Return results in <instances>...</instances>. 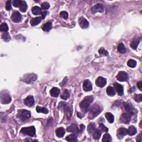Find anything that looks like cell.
I'll use <instances>...</instances> for the list:
<instances>
[{"label": "cell", "mask_w": 142, "mask_h": 142, "mask_svg": "<svg viewBox=\"0 0 142 142\" xmlns=\"http://www.w3.org/2000/svg\"><path fill=\"white\" fill-rule=\"evenodd\" d=\"M21 133H22L23 134L34 137L36 135V129L34 126L22 128L21 130Z\"/></svg>", "instance_id": "obj_4"}, {"label": "cell", "mask_w": 142, "mask_h": 142, "mask_svg": "<svg viewBox=\"0 0 142 142\" xmlns=\"http://www.w3.org/2000/svg\"><path fill=\"white\" fill-rule=\"evenodd\" d=\"M99 53L100 54V55L101 56H108V52L107 50H106L104 49V48H100V50H98Z\"/></svg>", "instance_id": "obj_40"}, {"label": "cell", "mask_w": 142, "mask_h": 142, "mask_svg": "<svg viewBox=\"0 0 142 142\" xmlns=\"http://www.w3.org/2000/svg\"><path fill=\"white\" fill-rule=\"evenodd\" d=\"M137 129H136V128L132 125L130 126L127 130L128 134H129L131 136L134 135L135 134L137 133Z\"/></svg>", "instance_id": "obj_22"}, {"label": "cell", "mask_w": 142, "mask_h": 142, "mask_svg": "<svg viewBox=\"0 0 142 142\" xmlns=\"http://www.w3.org/2000/svg\"><path fill=\"white\" fill-rule=\"evenodd\" d=\"M11 1H7L6 3V9L7 11H9L11 9Z\"/></svg>", "instance_id": "obj_45"}, {"label": "cell", "mask_w": 142, "mask_h": 142, "mask_svg": "<svg viewBox=\"0 0 142 142\" xmlns=\"http://www.w3.org/2000/svg\"><path fill=\"white\" fill-rule=\"evenodd\" d=\"M50 4L48 2H44L42 3L41 5L42 9H44V10H46V9H48L50 8Z\"/></svg>", "instance_id": "obj_43"}, {"label": "cell", "mask_w": 142, "mask_h": 142, "mask_svg": "<svg viewBox=\"0 0 142 142\" xmlns=\"http://www.w3.org/2000/svg\"><path fill=\"white\" fill-rule=\"evenodd\" d=\"M24 103L28 107H32L34 104V100L33 96H28L24 100Z\"/></svg>", "instance_id": "obj_16"}, {"label": "cell", "mask_w": 142, "mask_h": 142, "mask_svg": "<svg viewBox=\"0 0 142 142\" xmlns=\"http://www.w3.org/2000/svg\"><path fill=\"white\" fill-rule=\"evenodd\" d=\"M106 84L107 80L104 78L102 77H99L98 78H97L96 81V84L97 87L102 88V87H104Z\"/></svg>", "instance_id": "obj_12"}, {"label": "cell", "mask_w": 142, "mask_h": 142, "mask_svg": "<svg viewBox=\"0 0 142 142\" xmlns=\"http://www.w3.org/2000/svg\"><path fill=\"white\" fill-rule=\"evenodd\" d=\"M17 117L22 120H26L30 118L31 113L28 110L22 109L19 110L17 114Z\"/></svg>", "instance_id": "obj_5"}, {"label": "cell", "mask_w": 142, "mask_h": 142, "mask_svg": "<svg viewBox=\"0 0 142 142\" xmlns=\"http://www.w3.org/2000/svg\"><path fill=\"white\" fill-rule=\"evenodd\" d=\"M11 98L9 94L5 91H3L1 93V102L2 104H8L11 102Z\"/></svg>", "instance_id": "obj_6"}, {"label": "cell", "mask_w": 142, "mask_h": 142, "mask_svg": "<svg viewBox=\"0 0 142 142\" xmlns=\"http://www.w3.org/2000/svg\"><path fill=\"white\" fill-rule=\"evenodd\" d=\"M27 9V5L25 1H22L19 6V10L22 12H25Z\"/></svg>", "instance_id": "obj_30"}, {"label": "cell", "mask_w": 142, "mask_h": 142, "mask_svg": "<svg viewBox=\"0 0 142 142\" xmlns=\"http://www.w3.org/2000/svg\"><path fill=\"white\" fill-rule=\"evenodd\" d=\"M59 93H60L59 89L57 88V87H53V88H52L51 90L50 91V96L53 97H57Z\"/></svg>", "instance_id": "obj_21"}, {"label": "cell", "mask_w": 142, "mask_h": 142, "mask_svg": "<svg viewBox=\"0 0 142 142\" xmlns=\"http://www.w3.org/2000/svg\"><path fill=\"white\" fill-rule=\"evenodd\" d=\"M131 119V115L129 113H124L122 114L120 117V121L123 123L128 124L130 122V120Z\"/></svg>", "instance_id": "obj_11"}, {"label": "cell", "mask_w": 142, "mask_h": 142, "mask_svg": "<svg viewBox=\"0 0 142 142\" xmlns=\"http://www.w3.org/2000/svg\"><path fill=\"white\" fill-rule=\"evenodd\" d=\"M47 12H42L41 13V15H42L41 18H42V19L45 18V17L46 16V15H47Z\"/></svg>", "instance_id": "obj_49"}, {"label": "cell", "mask_w": 142, "mask_h": 142, "mask_svg": "<svg viewBox=\"0 0 142 142\" xmlns=\"http://www.w3.org/2000/svg\"><path fill=\"white\" fill-rule=\"evenodd\" d=\"M118 50L120 53H125L126 52V48L124 46V44L120 43L118 46Z\"/></svg>", "instance_id": "obj_33"}, {"label": "cell", "mask_w": 142, "mask_h": 142, "mask_svg": "<svg viewBox=\"0 0 142 142\" xmlns=\"http://www.w3.org/2000/svg\"><path fill=\"white\" fill-rule=\"evenodd\" d=\"M106 92L107 93V94L109 96L113 97L114 96L116 95V91L114 88H113L112 87H108L107 88Z\"/></svg>", "instance_id": "obj_26"}, {"label": "cell", "mask_w": 142, "mask_h": 142, "mask_svg": "<svg viewBox=\"0 0 142 142\" xmlns=\"http://www.w3.org/2000/svg\"><path fill=\"white\" fill-rule=\"evenodd\" d=\"M125 110L128 112V113H129L130 115H133V107H132V106L130 103H127L125 104Z\"/></svg>", "instance_id": "obj_32"}, {"label": "cell", "mask_w": 142, "mask_h": 142, "mask_svg": "<svg viewBox=\"0 0 142 142\" xmlns=\"http://www.w3.org/2000/svg\"><path fill=\"white\" fill-rule=\"evenodd\" d=\"M96 129V124L94 123H91L89 124L87 128V131L89 134H92V133L94 132V130Z\"/></svg>", "instance_id": "obj_31"}, {"label": "cell", "mask_w": 142, "mask_h": 142, "mask_svg": "<svg viewBox=\"0 0 142 142\" xmlns=\"http://www.w3.org/2000/svg\"><path fill=\"white\" fill-rule=\"evenodd\" d=\"M41 20H42V18L40 17H36V18H33L32 19H31V21L30 22L31 26H37V25H38L39 23L41 22Z\"/></svg>", "instance_id": "obj_24"}, {"label": "cell", "mask_w": 142, "mask_h": 142, "mask_svg": "<svg viewBox=\"0 0 142 142\" xmlns=\"http://www.w3.org/2000/svg\"><path fill=\"white\" fill-rule=\"evenodd\" d=\"M140 41H141V38L139 37H136L134 39H133L131 43V47L134 50L137 49Z\"/></svg>", "instance_id": "obj_19"}, {"label": "cell", "mask_w": 142, "mask_h": 142, "mask_svg": "<svg viewBox=\"0 0 142 142\" xmlns=\"http://www.w3.org/2000/svg\"><path fill=\"white\" fill-rule=\"evenodd\" d=\"M84 126L83 125V124H81V126H80V130H79V132L80 133H82L83 131V130L84 129Z\"/></svg>", "instance_id": "obj_50"}, {"label": "cell", "mask_w": 142, "mask_h": 142, "mask_svg": "<svg viewBox=\"0 0 142 142\" xmlns=\"http://www.w3.org/2000/svg\"><path fill=\"white\" fill-rule=\"evenodd\" d=\"M112 141V137L109 134H105L102 138L103 142H110Z\"/></svg>", "instance_id": "obj_35"}, {"label": "cell", "mask_w": 142, "mask_h": 142, "mask_svg": "<svg viewBox=\"0 0 142 142\" xmlns=\"http://www.w3.org/2000/svg\"><path fill=\"white\" fill-rule=\"evenodd\" d=\"M79 25L82 28H87L89 26V22L84 17H80L78 19Z\"/></svg>", "instance_id": "obj_15"}, {"label": "cell", "mask_w": 142, "mask_h": 142, "mask_svg": "<svg viewBox=\"0 0 142 142\" xmlns=\"http://www.w3.org/2000/svg\"><path fill=\"white\" fill-rule=\"evenodd\" d=\"M100 128L101 129V130L103 132H107L108 131V128H107L106 126H105L102 123H100Z\"/></svg>", "instance_id": "obj_46"}, {"label": "cell", "mask_w": 142, "mask_h": 142, "mask_svg": "<svg viewBox=\"0 0 142 142\" xmlns=\"http://www.w3.org/2000/svg\"><path fill=\"white\" fill-rule=\"evenodd\" d=\"M67 132H71V133L75 134L79 133V130L75 124H72L69 127L67 128Z\"/></svg>", "instance_id": "obj_18"}, {"label": "cell", "mask_w": 142, "mask_h": 142, "mask_svg": "<svg viewBox=\"0 0 142 142\" xmlns=\"http://www.w3.org/2000/svg\"><path fill=\"white\" fill-rule=\"evenodd\" d=\"M137 87L139 89L140 91H142V81H139L137 83Z\"/></svg>", "instance_id": "obj_47"}, {"label": "cell", "mask_w": 142, "mask_h": 142, "mask_svg": "<svg viewBox=\"0 0 142 142\" xmlns=\"http://www.w3.org/2000/svg\"><path fill=\"white\" fill-rule=\"evenodd\" d=\"M89 112V116L88 118L90 119H93L98 115L101 112V109L98 104H93L88 109Z\"/></svg>", "instance_id": "obj_2"}, {"label": "cell", "mask_w": 142, "mask_h": 142, "mask_svg": "<svg viewBox=\"0 0 142 142\" xmlns=\"http://www.w3.org/2000/svg\"><path fill=\"white\" fill-rule=\"evenodd\" d=\"M117 78L120 82H126L128 79V75L125 72L121 71L118 73Z\"/></svg>", "instance_id": "obj_10"}, {"label": "cell", "mask_w": 142, "mask_h": 142, "mask_svg": "<svg viewBox=\"0 0 142 142\" xmlns=\"http://www.w3.org/2000/svg\"><path fill=\"white\" fill-rule=\"evenodd\" d=\"M36 110L38 113H43L44 114H47L48 113V110L45 107H41L40 106H37Z\"/></svg>", "instance_id": "obj_34"}, {"label": "cell", "mask_w": 142, "mask_h": 142, "mask_svg": "<svg viewBox=\"0 0 142 142\" xmlns=\"http://www.w3.org/2000/svg\"><path fill=\"white\" fill-rule=\"evenodd\" d=\"M67 81V78L66 77L65 78V79H64V80H63V82H62L61 83H60V85H61V86H63V85H65L66 84V82Z\"/></svg>", "instance_id": "obj_48"}, {"label": "cell", "mask_w": 142, "mask_h": 142, "mask_svg": "<svg viewBox=\"0 0 142 142\" xmlns=\"http://www.w3.org/2000/svg\"><path fill=\"white\" fill-rule=\"evenodd\" d=\"M11 18L13 22L18 23L21 21V19H22V16L18 11H14L12 14Z\"/></svg>", "instance_id": "obj_9"}, {"label": "cell", "mask_w": 142, "mask_h": 142, "mask_svg": "<svg viewBox=\"0 0 142 142\" xmlns=\"http://www.w3.org/2000/svg\"><path fill=\"white\" fill-rule=\"evenodd\" d=\"M114 89L116 91V92H117L119 96H123L124 91H123V87L122 85L119 84V83H114Z\"/></svg>", "instance_id": "obj_17"}, {"label": "cell", "mask_w": 142, "mask_h": 142, "mask_svg": "<svg viewBox=\"0 0 142 142\" xmlns=\"http://www.w3.org/2000/svg\"><path fill=\"white\" fill-rule=\"evenodd\" d=\"M93 100H94V97L92 96L85 97L79 104V107H80L82 111H83L84 113L88 112L89 106L93 102Z\"/></svg>", "instance_id": "obj_1"}, {"label": "cell", "mask_w": 142, "mask_h": 142, "mask_svg": "<svg viewBox=\"0 0 142 142\" xmlns=\"http://www.w3.org/2000/svg\"><path fill=\"white\" fill-rule=\"evenodd\" d=\"M2 38L3 39V41H5L6 42L9 41L11 40V37L9 36V34L7 32L3 33L2 34Z\"/></svg>", "instance_id": "obj_36"}, {"label": "cell", "mask_w": 142, "mask_h": 142, "mask_svg": "<svg viewBox=\"0 0 142 142\" xmlns=\"http://www.w3.org/2000/svg\"><path fill=\"white\" fill-rule=\"evenodd\" d=\"M8 30V26L7 25V23H2L0 26V31L1 32H6Z\"/></svg>", "instance_id": "obj_38"}, {"label": "cell", "mask_w": 142, "mask_h": 142, "mask_svg": "<svg viewBox=\"0 0 142 142\" xmlns=\"http://www.w3.org/2000/svg\"><path fill=\"white\" fill-rule=\"evenodd\" d=\"M91 11H92V13L93 14H95L97 12L102 13L104 11V7L102 4L97 3L92 7Z\"/></svg>", "instance_id": "obj_8"}, {"label": "cell", "mask_w": 142, "mask_h": 142, "mask_svg": "<svg viewBox=\"0 0 142 142\" xmlns=\"http://www.w3.org/2000/svg\"><path fill=\"white\" fill-rule=\"evenodd\" d=\"M37 76L34 73H27L23 75L22 78V81L27 84H31L36 81Z\"/></svg>", "instance_id": "obj_3"}, {"label": "cell", "mask_w": 142, "mask_h": 142, "mask_svg": "<svg viewBox=\"0 0 142 142\" xmlns=\"http://www.w3.org/2000/svg\"><path fill=\"white\" fill-rule=\"evenodd\" d=\"M83 90L86 92L91 91L92 90V84L90 81L88 79H86L83 82Z\"/></svg>", "instance_id": "obj_14"}, {"label": "cell", "mask_w": 142, "mask_h": 142, "mask_svg": "<svg viewBox=\"0 0 142 142\" xmlns=\"http://www.w3.org/2000/svg\"><path fill=\"white\" fill-rule=\"evenodd\" d=\"M134 100L137 102H141L142 100V94H135L134 97Z\"/></svg>", "instance_id": "obj_42"}, {"label": "cell", "mask_w": 142, "mask_h": 142, "mask_svg": "<svg viewBox=\"0 0 142 142\" xmlns=\"http://www.w3.org/2000/svg\"><path fill=\"white\" fill-rule=\"evenodd\" d=\"M21 2L22 1H20V0H13L12 2L13 6L15 7H19V6H20L21 3Z\"/></svg>", "instance_id": "obj_44"}, {"label": "cell", "mask_w": 142, "mask_h": 142, "mask_svg": "<svg viewBox=\"0 0 142 142\" xmlns=\"http://www.w3.org/2000/svg\"><path fill=\"white\" fill-rule=\"evenodd\" d=\"M101 133H102V132H101V131H100V129H96L94 131V132H93L92 133L93 138L95 140H98L100 137Z\"/></svg>", "instance_id": "obj_23"}, {"label": "cell", "mask_w": 142, "mask_h": 142, "mask_svg": "<svg viewBox=\"0 0 142 142\" xmlns=\"http://www.w3.org/2000/svg\"><path fill=\"white\" fill-rule=\"evenodd\" d=\"M127 134H128L127 129H125V128H120L118 129L117 136L118 139H122Z\"/></svg>", "instance_id": "obj_13"}, {"label": "cell", "mask_w": 142, "mask_h": 142, "mask_svg": "<svg viewBox=\"0 0 142 142\" xmlns=\"http://www.w3.org/2000/svg\"><path fill=\"white\" fill-rule=\"evenodd\" d=\"M56 134L58 138L63 137L65 134V130L63 128L60 127L57 128L56 131Z\"/></svg>", "instance_id": "obj_20"}, {"label": "cell", "mask_w": 142, "mask_h": 142, "mask_svg": "<svg viewBox=\"0 0 142 142\" xmlns=\"http://www.w3.org/2000/svg\"><path fill=\"white\" fill-rule=\"evenodd\" d=\"M127 65L131 68H134L137 65V62L133 59H129L127 62Z\"/></svg>", "instance_id": "obj_39"}, {"label": "cell", "mask_w": 142, "mask_h": 142, "mask_svg": "<svg viewBox=\"0 0 142 142\" xmlns=\"http://www.w3.org/2000/svg\"><path fill=\"white\" fill-rule=\"evenodd\" d=\"M59 16L61 18L64 19H67L68 18V14L66 11H62L59 13Z\"/></svg>", "instance_id": "obj_41"}, {"label": "cell", "mask_w": 142, "mask_h": 142, "mask_svg": "<svg viewBox=\"0 0 142 142\" xmlns=\"http://www.w3.org/2000/svg\"><path fill=\"white\" fill-rule=\"evenodd\" d=\"M105 116H106V119L108 120V122H109V123H112L113 122H114V116L113 115L112 113H106V114H105Z\"/></svg>", "instance_id": "obj_29"}, {"label": "cell", "mask_w": 142, "mask_h": 142, "mask_svg": "<svg viewBox=\"0 0 142 142\" xmlns=\"http://www.w3.org/2000/svg\"><path fill=\"white\" fill-rule=\"evenodd\" d=\"M59 109H62V110H64L65 112L66 117L68 118H69L72 116V111L71 108H69V107L67 106V104L63 102H61L59 105Z\"/></svg>", "instance_id": "obj_7"}, {"label": "cell", "mask_w": 142, "mask_h": 142, "mask_svg": "<svg viewBox=\"0 0 142 142\" xmlns=\"http://www.w3.org/2000/svg\"><path fill=\"white\" fill-rule=\"evenodd\" d=\"M66 140L68 142H77V135L75 134H70L68 135L67 137L66 138Z\"/></svg>", "instance_id": "obj_27"}, {"label": "cell", "mask_w": 142, "mask_h": 142, "mask_svg": "<svg viewBox=\"0 0 142 142\" xmlns=\"http://www.w3.org/2000/svg\"><path fill=\"white\" fill-rule=\"evenodd\" d=\"M137 141H138V142H141L142 141V138H141V135H140L138 138H137Z\"/></svg>", "instance_id": "obj_51"}, {"label": "cell", "mask_w": 142, "mask_h": 142, "mask_svg": "<svg viewBox=\"0 0 142 142\" xmlns=\"http://www.w3.org/2000/svg\"><path fill=\"white\" fill-rule=\"evenodd\" d=\"M32 12L34 15H39L42 13V9L38 6H34L32 8Z\"/></svg>", "instance_id": "obj_28"}, {"label": "cell", "mask_w": 142, "mask_h": 142, "mask_svg": "<svg viewBox=\"0 0 142 142\" xmlns=\"http://www.w3.org/2000/svg\"><path fill=\"white\" fill-rule=\"evenodd\" d=\"M52 28V23L50 22H47L44 24L42 26V30L44 32H49Z\"/></svg>", "instance_id": "obj_25"}, {"label": "cell", "mask_w": 142, "mask_h": 142, "mask_svg": "<svg viewBox=\"0 0 142 142\" xmlns=\"http://www.w3.org/2000/svg\"><path fill=\"white\" fill-rule=\"evenodd\" d=\"M70 94L68 90H65L61 95V98L64 100H67L69 98Z\"/></svg>", "instance_id": "obj_37"}]
</instances>
